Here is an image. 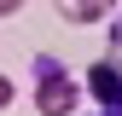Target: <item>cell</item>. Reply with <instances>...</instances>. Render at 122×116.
<instances>
[{
  "label": "cell",
  "instance_id": "1",
  "mask_svg": "<svg viewBox=\"0 0 122 116\" xmlns=\"http://www.w3.org/2000/svg\"><path fill=\"white\" fill-rule=\"evenodd\" d=\"M76 105H81V81L58 58H41L35 64V110L41 116H76Z\"/></svg>",
  "mask_w": 122,
  "mask_h": 116
},
{
  "label": "cell",
  "instance_id": "3",
  "mask_svg": "<svg viewBox=\"0 0 122 116\" xmlns=\"http://www.w3.org/2000/svg\"><path fill=\"white\" fill-rule=\"evenodd\" d=\"M111 6H116V0H52V12L64 23H105Z\"/></svg>",
  "mask_w": 122,
  "mask_h": 116
},
{
  "label": "cell",
  "instance_id": "6",
  "mask_svg": "<svg viewBox=\"0 0 122 116\" xmlns=\"http://www.w3.org/2000/svg\"><path fill=\"white\" fill-rule=\"evenodd\" d=\"M93 116H122V110H93Z\"/></svg>",
  "mask_w": 122,
  "mask_h": 116
},
{
  "label": "cell",
  "instance_id": "2",
  "mask_svg": "<svg viewBox=\"0 0 122 116\" xmlns=\"http://www.w3.org/2000/svg\"><path fill=\"white\" fill-rule=\"evenodd\" d=\"M87 93H93V105L99 110H122V64H116V58H99V64L93 70H87Z\"/></svg>",
  "mask_w": 122,
  "mask_h": 116
},
{
  "label": "cell",
  "instance_id": "5",
  "mask_svg": "<svg viewBox=\"0 0 122 116\" xmlns=\"http://www.w3.org/2000/svg\"><path fill=\"white\" fill-rule=\"evenodd\" d=\"M6 105H12V81L0 76V110H6Z\"/></svg>",
  "mask_w": 122,
  "mask_h": 116
},
{
  "label": "cell",
  "instance_id": "4",
  "mask_svg": "<svg viewBox=\"0 0 122 116\" xmlns=\"http://www.w3.org/2000/svg\"><path fill=\"white\" fill-rule=\"evenodd\" d=\"M29 0H0V18H12V12H23Z\"/></svg>",
  "mask_w": 122,
  "mask_h": 116
}]
</instances>
